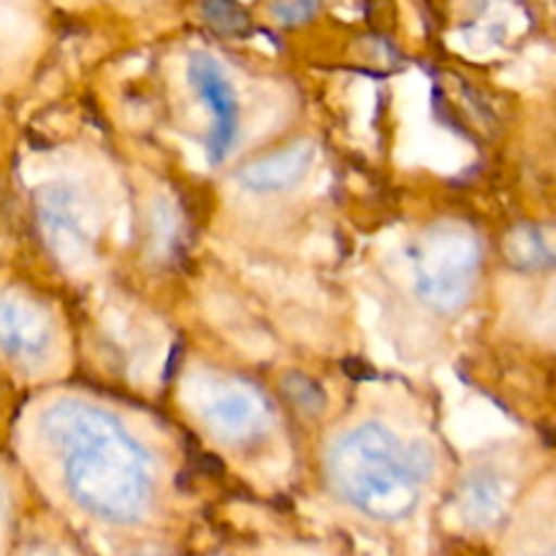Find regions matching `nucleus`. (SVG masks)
Returning <instances> with one entry per match:
<instances>
[{
	"label": "nucleus",
	"instance_id": "obj_2",
	"mask_svg": "<svg viewBox=\"0 0 556 556\" xmlns=\"http://www.w3.org/2000/svg\"><path fill=\"white\" fill-rule=\"evenodd\" d=\"M76 494L96 514L128 521L141 510L150 489L147 456L109 416L96 413L87 424V451L74 465Z\"/></svg>",
	"mask_w": 556,
	"mask_h": 556
},
{
	"label": "nucleus",
	"instance_id": "obj_7",
	"mask_svg": "<svg viewBox=\"0 0 556 556\" xmlns=\"http://www.w3.org/2000/svg\"><path fill=\"white\" fill-rule=\"evenodd\" d=\"M315 11H318V0H275L271 3V14L286 22V25L307 22Z\"/></svg>",
	"mask_w": 556,
	"mask_h": 556
},
{
	"label": "nucleus",
	"instance_id": "obj_4",
	"mask_svg": "<svg viewBox=\"0 0 556 556\" xmlns=\"http://www.w3.org/2000/svg\"><path fill=\"white\" fill-rule=\"evenodd\" d=\"M309 157H313V152H309L307 144L288 147V150L275 152V155L264 157V161H255L250 166H244L239 172V179L253 190L291 188L307 172Z\"/></svg>",
	"mask_w": 556,
	"mask_h": 556
},
{
	"label": "nucleus",
	"instance_id": "obj_1",
	"mask_svg": "<svg viewBox=\"0 0 556 556\" xmlns=\"http://www.w3.org/2000/svg\"><path fill=\"white\" fill-rule=\"evenodd\" d=\"M331 481L342 497L375 519H402L418 500L427 462L378 424L356 429L331 451Z\"/></svg>",
	"mask_w": 556,
	"mask_h": 556
},
{
	"label": "nucleus",
	"instance_id": "obj_6",
	"mask_svg": "<svg viewBox=\"0 0 556 556\" xmlns=\"http://www.w3.org/2000/svg\"><path fill=\"white\" fill-rule=\"evenodd\" d=\"M282 391H286L288 402L304 416H318V413L326 410V402H329L326 391L302 372H288L282 378Z\"/></svg>",
	"mask_w": 556,
	"mask_h": 556
},
{
	"label": "nucleus",
	"instance_id": "obj_8",
	"mask_svg": "<svg viewBox=\"0 0 556 556\" xmlns=\"http://www.w3.org/2000/svg\"><path fill=\"white\" fill-rule=\"evenodd\" d=\"M342 372L351 375L353 380L375 378V369L367 362H362V358H342Z\"/></svg>",
	"mask_w": 556,
	"mask_h": 556
},
{
	"label": "nucleus",
	"instance_id": "obj_3",
	"mask_svg": "<svg viewBox=\"0 0 556 556\" xmlns=\"http://www.w3.org/2000/svg\"><path fill=\"white\" fill-rule=\"evenodd\" d=\"M190 81H193L195 90L204 96L206 106L212 109V117H215L210 136V157L217 163L228 155V150H231L233 144V136H237V96H233L231 85H228V79L223 76L220 65L212 63L206 54H195V58L190 60Z\"/></svg>",
	"mask_w": 556,
	"mask_h": 556
},
{
	"label": "nucleus",
	"instance_id": "obj_5",
	"mask_svg": "<svg viewBox=\"0 0 556 556\" xmlns=\"http://www.w3.org/2000/svg\"><path fill=\"white\" fill-rule=\"evenodd\" d=\"M201 20L220 38H244L253 30L248 9L239 0H201Z\"/></svg>",
	"mask_w": 556,
	"mask_h": 556
}]
</instances>
